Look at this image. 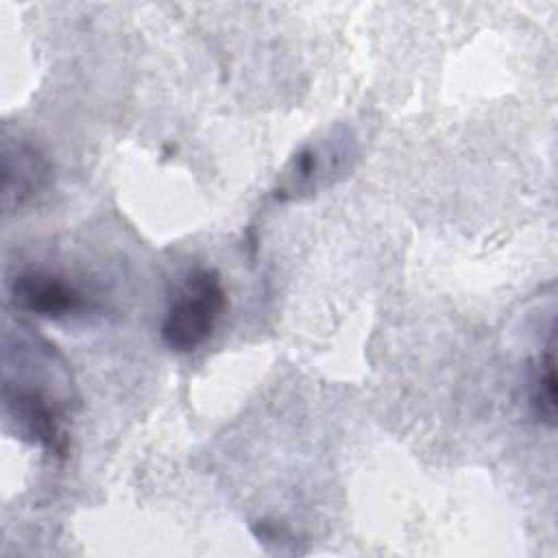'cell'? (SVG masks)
Here are the masks:
<instances>
[{
	"instance_id": "cell-1",
	"label": "cell",
	"mask_w": 558,
	"mask_h": 558,
	"mask_svg": "<svg viewBox=\"0 0 558 558\" xmlns=\"http://www.w3.org/2000/svg\"><path fill=\"white\" fill-rule=\"evenodd\" d=\"M357 159V137L351 126L336 124L325 135L301 144L272 187L277 203L305 201L333 185Z\"/></svg>"
},
{
	"instance_id": "cell-2",
	"label": "cell",
	"mask_w": 558,
	"mask_h": 558,
	"mask_svg": "<svg viewBox=\"0 0 558 558\" xmlns=\"http://www.w3.org/2000/svg\"><path fill=\"white\" fill-rule=\"evenodd\" d=\"M227 307V290L216 268L185 275L161 320V340L174 353L196 351L216 329Z\"/></svg>"
},
{
	"instance_id": "cell-3",
	"label": "cell",
	"mask_w": 558,
	"mask_h": 558,
	"mask_svg": "<svg viewBox=\"0 0 558 558\" xmlns=\"http://www.w3.org/2000/svg\"><path fill=\"white\" fill-rule=\"evenodd\" d=\"M4 414L15 434L54 456H65L68 434L63 429V405L33 381H11L2 386Z\"/></svg>"
},
{
	"instance_id": "cell-4",
	"label": "cell",
	"mask_w": 558,
	"mask_h": 558,
	"mask_svg": "<svg viewBox=\"0 0 558 558\" xmlns=\"http://www.w3.org/2000/svg\"><path fill=\"white\" fill-rule=\"evenodd\" d=\"M9 303L17 312L48 320L85 318L98 305L70 279L48 270H24L9 281Z\"/></svg>"
},
{
	"instance_id": "cell-5",
	"label": "cell",
	"mask_w": 558,
	"mask_h": 558,
	"mask_svg": "<svg viewBox=\"0 0 558 558\" xmlns=\"http://www.w3.org/2000/svg\"><path fill=\"white\" fill-rule=\"evenodd\" d=\"M52 179V166L46 155L28 144H4V203L7 209H22L41 194Z\"/></svg>"
},
{
	"instance_id": "cell-6",
	"label": "cell",
	"mask_w": 558,
	"mask_h": 558,
	"mask_svg": "<svg viewBox=\"0 0 558 558\" xmlns=\"http://www.w3.org/2000/svg\"><path fill=\"white\" fill-rule=\"evenodd\" d=\"M527 405L532 416L547 425H556V357H554V331L549 342L536 355L532 371H530V386H527Z\"/></svg>"
}]
</instances>
